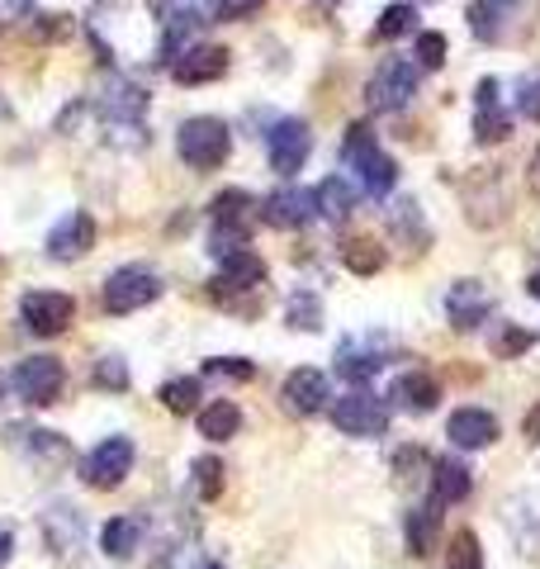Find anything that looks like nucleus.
<instances>
[{"mask_svg": "<svg viewBox=\"0 0 540 569\" xmlns=\"http://www.w3.org/2000/svg\"><path fill=\"white\" fill-rule=\"evenodd\" d=\"M251 247V194L247 190H223L209 204V252L213 257H232Z\"/></svg>", "mask_w": 540, "mask_h": 569, "instance_id": "obj_1", "label": "nucleus"}, {"mask_svg": "<svg viewBox=\"0 0 540 569\" xmlns=\"http://www.w3.org/2000/svg\"><path fill=\"white\" fill-rule=\"evenodd\" d=\"M176 148H180V162H186L190 171H219L228 162V152H232V133H228L223 119L194 114V119L180 123Z\"/></svg>", "mask_w": 540, "mask_h": 569, "instance_id": "obj_2", "label": "nucleus"}, {"mask_svg": "<svg viewBox=\"0 0 540 569\" xmlns=\"http://www.w3.org/2000/svg\"><path fill=\"white\" fill-rule=\"evenodd\" d=\"M341 157L356 167L360 186H366L370 194H389L393 181H399V167H393V157L374 148V133L370 123H351L347 129V142H341Z\"/></svg>", "mask_w": 540, "mask_h": 569, "instance_id": "obj_3", "label": "nucleus"}, {"mask_svg": "<svg viewBox=\"0 0 540 569\" xmlns=\"http://www.w3.org/2000/svg\"><path fill=\"white\" fill-rule=\"evenodd\" d=\"M412 91H418V67L403 58H384L374 67V77L366 81V104L374 114H399L412 100Z\"/></svg>", "mask_w": 540, "mask_h": 569, "instance_id": "obj_4", "label": "nucleus"}, {"mask_svg": "<svg viewBox=\"0 0 540 569\" xmlns=\"http://www.w3.org/2000/svg\"><path fill=\"white\" fill-rule=\"evenodd\" d=\"M104 309L110 313H133V309H148L152 299H161V276L148 271V266H119V271L104 280Z\"/></svg>", "mask_w": 540, "mask_h": 569, "instance_id": "obj_5", "label": "nucleus"}, {"mask_svg": "<svg viewBox=\"0 0 540 569\" xmlns=\"http://www.w3.org/2000/svg\"><path fill=\"white\" fill-rule=\"evenodd\" d=\"M10 385L24 403L43 408V403H58L62 385H67V370H62V361H52V356H24V361L14 366Z\"/></svg>", "mask_w": 540, "mask_h": 569, "instance_id": "obj_6", "label": "nucleus"}, {"mask_svg": "<svg viewBox=\"0 0 540 569\" xmlns=\"http://www.w3.org/2000/svg\"><path fill=\"white\" fill-rule=\"evenodd\" d=\"M20 318L33 337H58L71 328V318H77V299L62 290H29L20 299Z\"/></svg>", "mask_w": 540, "mask_h": 569, "instance_id": "obj_7", "label": "nucleus"}, {"mask_svg": "<svg viewBox=\"0 0 540 569\" xmlns=\"http://www.w3.org/2000/svg\"><path fill=\"white\" fill-rule=\"evenodd\" d=\"M309 148H313V133L303 119H280L276 129L266 133V152H270V171L284 176L290 181L294 171H303V162H309Z\"/></svg>", "mask_w": 540, "mask_h": 569, "instance_id": "obj_8", "label": "nucleus"}, {"mask_svg": "<svg viewBox=\"0 0 540 569\" xmlns=\"http://www.w3.org/2000/svg\"><path fill=\"white\" fill-rule=\"evenodd\" d=\"M332 422L347 437H384L389 432V408H384V399L366 395V389H351L347 399L332 403Z\"/></svg>", "mask_w": 540, "mask_h": 569, "instance_id": "obj_9", "label": "nucleus"}, {"mask_svg": "<svg viewBox=\"0 0 540 569\" xmlns=\"http://www.w3.org/2000/svg\"><path fill=\"white\" fill-rule=\"evenodd\" d=\"M129 470H133V441L129 437H104L100 447L81 460V479L90 489H114V485H123Z\"/></svg>", "mask_w": 540, "mask_h": 569, "instance_id": "obj_10", "label": "nucleus"}, {"mask_svg": "<svg viewBox=\"0 0 540 569\" xmlns=\"http://www.w3.org/2000/svg\"><path fill=\"white\" fill-rule=\"evenodd\" d=\"M167 67H171V81H180V86L219 81L223 71H228V48H219V43H194L186 52H176Z\"/></svg>", "mask_w": 540, "mask_h": 569, "instance_id": "obj_11", "label": "nucleus"}, {"mask_svg": "<svg viewBox=\"0 0 540 569\" xmlns=\"http://www.w3.org/2000/svg\"><path fill=\"white\" fill-rule=\"evenodd\" d=\"M96 247V219L86 209H71L67 219H58V228L48 233V257L52 261H77Z\"/></svg>", "mask_w": 540, "mask_h": 569, "instance_id": "obj_12", "label": "nucleus"}, {"mask_svg": "<svg viewBox=\"0 0 540 569\" xmlns=\"http://www.w3.org/2000/svg\"><path fill=\"white\" fill-rule=\"evenodd\" d=\"M280 399H284V408H290V413L313 418V413H322V403H328V376H322V370H313V366H299V370H290V376H284Z\"/></svg>", "mask_w": 540, "mask_h": 569, "instance_id": "obj_13", "label": "nucleus"}, {"mask_svg": "<svg viewBox=\"0 0 540 569\" xmlns=\"http://www.w3.org/2000/svg\"><path fill=\"white\" fill-rule=\"evenodd\" d=\"M261 219H266L270 228H303V223L318 219V200H313V190L284 186V190H276V194H270V200L261 204Z\"/></svg>", "mask_w": 540, "mask_h": 569, "instance_id": "obj_14", "label": "nucleus"}, {"mask_svg": "<svg viewBox=\"0 0 540 569\" xmlns=\"http://www.w3.org/2000/svg\"><path fill=\"white\" fill-rule=\"evenodd\" d=\"M446 437L456 441V447H464V451H483V447H493L498 441V418L483 413V408H456L450 422H446Z\"/></svg>", "mask_w": 540, "mask_h": 569, "instance_id": "obj_15", "label": "nucleus"}, {"mask_svg": "<svg viewBox=\"0 0 540 569\" xmlns=\"http://www.w3.org/2000/svg\"><path fill=\"white\" fill-rule=\"evenodd\" d=\"M512 133V114L498 104V81L483 77L474 91V138L479 142H502Z\"/></svg>", "mask_w": 540, "mask_h": 569, "instance_id": "obj_16", "label": "nucleus"}, {"mask_svg": "<svg viewBox=\"0 0 540 569\" xmlns=\"http://www.w3.org/2000/svg\"><path fill=\"white\" fill-rule=\"evenodd\" d=\"M446 313H450V323L456 328H479L483 318L493 313V299H489V290H483L479 280H456L450 284V295H446Z\"/></svg>", "mask_w": 540, "mask_h": 569, "instance_id": "obj_17", "label": "nucleus"}, {"mask_svg": "<svg viewBox=\"0 0 540 569\" xmlns=\"http://www.w3.org/2000/svg\"><path fill=\"white\" fill-rule=\"evenodd\" d=\"M431 508H446V503H464L474 489V475L460 466L456 456H441V460H431Z\"/></svg>", "mask_w": 540, "mask_h": 569, "instance_id": "obj_18", "label": "nucleus"}, {"mask_svg": "<svg viewBox=\"0 0 540 569\" xmlns=\"http://www.w3.org/2000/svg\"><path fill=\"white\" fill-rule=\"evenodd\" d=\"M223 271H219V280H213V295H223V290H257V284L266 280V261L251 252H232V257H223L219 261Z\"/></svg>", "mask_w": 540, "mask_h": 569, "instance_id": "obj_19", "label": "nucleus"}, {"mask_svg": "<svg viewBox=\"0 0 540 569\" xmlns=\"http://www.w3.org/2000/svg\"><path fill=\"white\" fill-rule=\"evenodd\" d=\"M464 20H470L479 43H502L508 39V20H512V0H474Z\"/></svg>", "mask_w": 540, "mask_h": 569, "instance_id": "obj_20", "label": "nucleus"}, {"mask_svg": "<svg viewBox=\"0 0 540 569\" xmlns=\"http://www.w3.org/2000/svg\"><path fill=\"white\" fill-rule=\"evenodd\" d=\"M393 399H403L412 413H427V408L441 403V385L427 376V370H408V376L393 380Z\"/></svg>", "mask_w": 540, "mask_h": 569, "instance_id": "obj_21", "label": "nucleus"}, {"mask_svg": "<svg viewBox=\"0 0 540 569\" xmlns=\"http://www.w3.org/2000/svg\"><path fill=\"white\" fill-rule=\"evenodd\" d=\"M313 200H318V213H328L332 223H347L351 209H356V190L341 181V176H328V181L313 190Z\"/></svg>", "mask_w": 540, "mask_h": 569, "instance_id": "obj_22", "label": "nucleus"}, {"mask_svg": "<svg viewBox=\"0 0 540 569\" xmlns=\"http://www.w3.org/2000/svg\"><path fill=\"white\" fill-rule=\"evenodd\" d=\"M238 427H242V408L232 403V399H213L204 413H200V432L209 441H228V437H238Z\"/></svg>", "mask_w": 540, "mask_h": 569, "instance_id": "obj_23", "label": "nucleus"}, {"mask_svg": "<svg viewBox=\"0 0 540 569\" xmlns=\"http://www.w3.org/2000/svg\"><path fill=\"white\" fill-rule=\"evenodd\" d=\"M138 541H142V527L133 518H110L104 531H100V550L104 556H114V560H129L138 550Z\"/></svg>", "mask_w": 540, "mask_h": 569, "instance_id": "obj_24", "label": "nucleus"}, {"mask_svg": "<svg viewBox=\"0 0 540 569\" xmlns=\"http://www.w3.org/2000/svg\"><path fill=\"white\" fill-rule=\"evenodd\" d=\"M341 261H347V271H356V276H380L389 257L374 238H351L347 247H341Z\"/></svg>", "mask_w": 540, "mask_h": 569, "instance_id": "obj_25", "label": "nucleus"}, {"mask_svg": "<svg viewBox=\"0 0 540 569\" xmlns=\"http://www.w3.org/2000/svg\"><path fill=\"white\" fill-rule=\"evenodd\" d=\"M284 323L299 328V332L322 328V299L313 290H294L290 299H284Z\"/></svg>", "mask_w": 540, "mask_h": 569, "instance_id": "obj_26", "label": "nucleus"}, {"mask_svg": "<svg viewBox=\"0 0 540 569\" xmlns=\"http://www.w3.org/2000/svg\"><path fill=\"white\" fill-rule=\"evenodd\" d=\"M380 366H384V356H380V351H370V347H366V351H356V347L347 342V347L337 351V370H341V376H347L351 385H366Z\"/></svg>", "mask_w": 540, "mask_h": 569, "instance_id": "obj_27", "label": "nucleus"}, {"mask_svg": "<svg viewBox=\"0 0 540 569\" xmlns=\"http://www.w3.org/2000/svg\"><path fill=\"white\" fill-rule=\"evenodd\" d=\"M437 522H441L437 508H412V512H408L403 531H408V550H412V556H431V537H437Z\"/></svg>", "mask_w": 540, "mask_h": 569, "instance_id": "obj_28", "label": "nucleus"}, {"mask_svg": "<svg viewBox=\"0 0 540 569\" xmlns=\"http://www.w3.org/2000/svg\"><path fill=\"white\" fill-rule=\"evenodd\" d=\"M418 29V10L412 6H384L380 14V24H374V39L389 43V39H403V33Z\"/></svg>", "mask_w": 540, "mask_h": 569, "instance_id": "obj_29", "label": "nucleus"}, {"mask_svg": "<svg viewBox=\"0 0 540 569\" xmlns=\"http://www.w3.org/2000/svg\"><path fill=\"white\" fill-rule=\"evenodd\" d=\"M161 408H171V413H194V403H200V380H167L157 389Z\"/></svg>", "mask_w": 540, "mask_h": 569, "instance_id": "obj_30", "label": "nucleus"}, {"mask_svg": "<svg viewBox=\"0 0 540 569\" xmlns=\"http://www.w3.org/2000/svg\"><path fill=\"white\" fill-rule=\"evenodd\" d=\"M483 565V550L474 541V531H460L456 541H450V556H446V569H479Z\"/></svg>", "mask_w": 540, "mask_h": 569, "instance_id": "obj_31", "label": "nucleus"}, {"mask_svg": "<svg viewBox=\"0 0 540 569\" xmlns=\"http://www.w3.org/2000/svg\"><path fill=\"white\" fill-rule=\"evenodd\" d=\"M209 376H228V380H251L257 376V366L242 361V356H213V361H204Z\"/></svg>", "mask_w": 540, "mask_h": 569, "instance_id": "obj_32", "label": "nucleus"}, {"mask_svg": "<svg viewBox=\"0 0 540 569\" xmlns=\"http://www.w3.org/2000/svg\"><path fill=\"white\" fill-rule=\"evenodd\" d=\"M194 485H200L204 498L219 493V489H223V466H219V460H213V456H200V460H194Z\"/></svg>", "mask_w": 540, "mask_h": 569, "instance_id": "obj_33", "label": "nucleus"}, {"mask_svg": "<svg viewBox=\"0 0 540 569\" xmlns=\"http://www.w3.org/2000/svg\"><path fill=\"white\" fill-rule=\"evenodd\" d=\"M446 48H450V43H446V33H441V29H437V33H431V29L418 33V58H422V67L437 71V67L446 62Z\"/></svg>", "mask_w": 540, "mask_h": 569, "instance_id": "obj_34", "label": "nucleus"}, {"mask_svg": "<svg viewBox=\"0 0 540 569\" xmlns=\"http://www.w3.org/2000/svg\"><path fill=\"white\" fill-rule=\"evenodd\" d=\"M517 110L527 114L531 123H540V77H527L517 86Z\"/></svg>", "mask_w": 540, "mask_h": 569, "instance_id": "obj_35", "label": "nucleus"}, {"mask_svg": "<svg viewBox=\"0 0 540 569\" xmlns=\"http://www.w3.org/2000/svg\"><path fill=\"white\" fill-rule=\"evenodd\" d=\"M96 385L123 389V385H129V370H123V361H114V356H104V361H96Z\"/></svg>", "mask_w": 540, "mask_h": 569, "instance_id": "obj_36", "label": "nucleus"}, {"mask_svg": "<svg viewBox=\"0 0 540 569\" xmlns=\"http://www.w3.org/2000/svg\"><path fill=\"white\" fill-rule=\"evenodd\" d=\"M531 342H536V337H531L527 328H508V332H498L493 351H498V356H521V351H527Z\"/></svg>", "mask_w": 540, "mask_h": 569, "instance_id": "obj_37", "label": "nucleus"}, {"mask_svg": "<svg viewBox=\"0 0 540 569\" xmlns=\"http://www.w3.org/2000/svg\"><path fill=\"white\" fill-rule=\"evenodd\" d=\"M257 10H261V0H219V20H247Z\"/></svg>", "mask_w": 540, "mask_h": 569, "instance_id": "obj_38", "label": "nucleus"}, {"mask_svg": "<svg viewBox=\"0 0 540 569\" xmlns=\"http://www.w3.org/2000/svg\"><path fill=\"white\" fill-rule=\"evenodd\" d=\"M527 186H531V194L540 200V148H536V157H531V167H527Z\"/></svg>", "mask_w": 540, "mask_h": 569, "instance_id": "obj_39", "label": "nucleus"}, {"mask_svg": "<svg viewBox=\"0 0 540 569\" xmlns=\"http://www.w3.org/2000/svg\"><path fill=\"white\" fill-rule=\"evenodd\" d=\"M10 546H14V537H10V527H0V565L10 560Z\"/></svg>", "mask_w": 540, "mask_h": 569, "instance_id": "obj_40", "label": "nucleus"}, {"mask_svg": "<svg viewBox=\"0 0 540 569\" xmlns=\"http://www.w3.org/2000/svg\"><path fill=\"white\" fill-rule=\"evenodd\" d=\"M527 441H540V408H536L531 422H527Z\"/></svg>", "mask_w": 540, "mask_h": 569, "instance_id": "obj_41", "label": "nucleus"}, {"mask_svg": "<svg viewBox=\"0 0 540 569\" xmlns=\"http://www.w3.org/2000/svg\"><path fill=\"white\" fill-rule=\"evenodd\" d=\"M527 290H531V295H536V299H540V271H536V276H531V280H527Z\"/></svg>", "mask_w": 540, "mask_h": 569, "instance_id": "obj_42", "label": "nucleus"}, {"mask_svg": "<svg viewBox=\"0 0 540 569\" xmlns=\"http://www.w3.org/2000/svg\"><path fill=\"white\" fill-rule=\"evenodd\" d=\"M33 6V0H14V10H29Z\"/></svg>", "mask_w": 540, "mask_h": 569, "instance_id": "obj_43", "label": "nucleus"}, {"mask_svg": "<svg viewBox=\"0 0 540 569\" xmlns=\"http://www.w3.org/2000/svg\"><path fill=\"white\" fill-rule=\"evenodd\" d=\"M194 569H223V565H213V560H204V565H194Z\"/></svg>", "mask_w": 540, "mask_h": 569, "instance_id": "obj_44", "label": "nucleus"}, {"mask_svg": "<svg viewBox=\"0 0 540 569\" xmlns=\"http://www.w3.org/2000/svg\"><path fill=\"white\" fill-rule=\"evenodd\" d=\"M328 6H332V0H328Z\"/></svg>", "mask_w": 540, "mask_h": 569, "instance_id": "obj_45", "label": "nucleus"}]
</instances>
